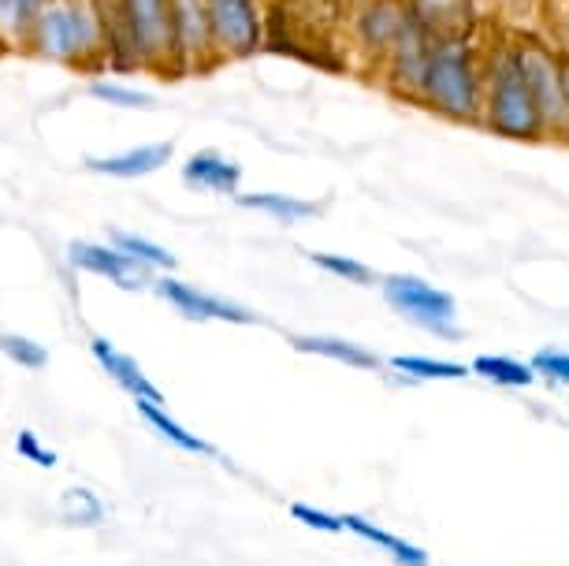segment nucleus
I'll use <instances>...</instances> for the list:
<instances>
[{"label":"nucleus","instance_id":"obj_2","mask_svg":"<svg viewBox=\"0 0 569 566\" xmlns=\"http://www.w3.org/2000/svg\"><path fill=\"white\" fill-rule=\"evenodd\" d=\"M417 105L447 123L480 127V109H485V34L480 30L432 41Z\"/></svg>","mask_w":569,"mask_h":566},{"label":"nucleus","instance_id":"obj_14","mask_svg":"<svg viewBox=\"0 0 569 566\" xmlns=\"http://www.w3.org/2000/svg\"><path fill=\"white\" fill-rule=\"evenodd\" d=\"M171 157H176V142H146L123 149V153L86 157V172L109 176V179H146L160 172L164 165H171Z\"/></svg>","mask_w":569,"mask_h":566},{"label":"nucleus","instance_id":"obj_26","mask_svg":"<svg viewBox=\"0 0 569 566\" xmlns=\"http://www.w3.org/2000/svg\"><path fill=\"white\" fill-rule=\"evenodd\" d=\"M309 261L317 265V269H325L328 276H336V280H347V284H353V287H372L376 284V276H372V269L365 261H358V258H347V254H306Z\"/></svg>","mask_w":569,"mask_h":566},{"label":"nucleus","instance_id":"obj_3","mask_svg":"<svg viewBox=\"0 0 569 566\" xmlns=\"http://www.w3.org/2000/svg\"><path fill=\"white\" fill-rule=\"evenodd\" d=\"M480 127L499 138H510V142H543L547 138L540 105H536L529 82H525L507 30L485 34V109H480Z\"/></svg>","mask_w":569,"mask_h":566},{"label":"nucleus","instance_id":"obj_4","mask_svg":"<svg viewBox=\"0 0 569 566\" xmlns=\"http://www.w3.org/2000/svg\"><path fill=\"white\" fill-rule=\"evenodd\" d=\"M27 52L60 68L104 71V0H49L30 30Z\"/></svg>","mask_w":569,"mask_h":566},{"label":"nucleus","instance_id":"obj_12","mask_svg":"<svg viewBox=\"0 0 569 566\" xmlns=\"http://www.w3.org/2000/svg\"><path fill=\"white\" fill-rule=\"evenodd\" d=\"M153 291L164 298L168 306H176L187 320H228V325H253V314L242 306L228 302V298H217L209 291H198L194 284H182L176 276H160L153 280Z\"/></svg>","mask_w":569,"mask_h":566},{"label":"nucleus","instance_id":"obj_11","mask_svg":"<svg viewBox=\"0 0 569 566\" xmlns=\"http://www.w3.org/2000/svg\"><path fill=\"white\" fill-rule=\"evenodd\" d=\"M68 261L74 269L93 272V276H101V280L123 287V291H142V287L153 284L149 280L153 269H146L142 261L123 254L120 247H104V242H86V239L68 242Z\"/></svg>","mask_w":569,"mask_h":566},{"label":"nucleus","instance_id":"obj_22","mask_svg":"<svg viewBox=\"0 0 569 566\" xmlns=\"http://www.w3.org/2000/svg\"><path fill=\"white\" fill-rule=\"evenodd\" d=\"M469 369L477 373V377L499 384V388H529V384L536 380L532 366H525V361L507 358V355H480Z\"/></svg>","mask_w":569,"mask_h":566},{"label":"nucleus","instance_id":"obj_29","mask_svg":"<svg viewBox=\"0 0 569 566\" xmlns=\"http://www.w3.org/2000/svg\"><path fill=\"white\" fill-rule=\"evenodd\" d=\"M543 30L540 34L551 41L555 49L569 52V0H543Z\"/></svg>","mask_w":569,"mask_h":566},{"label":"nucleus","instance_id":"obj_25","mask_svg":"<svg viewBox=\"0 0 569 566\" xmlns=\"http://www.w3.org/2000/svg\"><path fill=\"white\" fill-rule=\"evenodd\" d=\"M86 93L101 105H112V109H153V93L127 87L120 79H93L90 87H86Z\"/></svg>","mask_w":569,"mask_h":566},{"label":"nucleus","instance_id":"obj_20","mask_svg":"<svg viewBox=\"0 0 569 566\" xmlns=\"http://www.w3.org/2000/svg\"><path fill=\"white\" fill-rule=\"evenodd\" d=\"M46 4L49 0H0V49H27Z\"/></svg>","mask_w":569,"mask_h":566},{"label":"nucleus","instance_id":"obj_27","mask_svg":"<svg viewBox=\"0 0 569 566\" xmlns=\"http://www.w3.org/2000/svg\"><path fill=\"white\" fill-rule=\"evenodd\" d=\"M60 518L71 522V526H98L104 518V507L90 488H68L60 499Z\"/></svg>","mask_w":569,"mask_h":566},{"label":"nucleus","instance_id":"obj_33","mask_svg":"<svg viewBox=\"0 0 569 566\" xmlns=\"http://www.w3.org/2000/svg\"><path fill=\"white\" fill-rule=\"evenodd\" d=\"M562 87H566V109H569V52H562Z\"/></svg>","mask_w":569,"mask_h":566},{"label":"nucleus","instance_id":"obj_6","mask_svg":"<svg viewBox=\"0 0 569 566\" xmlns=\"http://www.w3.org/2000/svg\"><path fill=\"white\" fill-rule=\"evenodd\" d=\"M212 49L220 68L257 57L268 46V8L264 0H206Z\"/></svg>","mask_w":569,"mask_h":566},{"label":"nucleus","instance_id":"obj_10","mask_svg":"<svg viewBox=\"0 0 569 566\" xmlns=\"http://www.w3.org/2000/svg\"><path fill=\"white\" fill-rule=\"evenodd\" d=\"M176 52L182 75H206L220 68L206 0H176Z\"/></svg>","mask_w":569,"mask_h":566},{"label":"nucleus","instance_id":"obj_28","mask_svg":"<svg viewBox=\"0 0 569 566\" xmlns=\"http://www.w3.org/2000/svg\"><path fill=\"white\" fill-rule=\"evenodd\" d=\"M0 355H8L16 366L23 369H46L49 366V350L30 336H19V332H4L0 336Z\"/></svg>","mask_w":569,"mask_h":566},{"label":"nucleus","instance_id":"obj_15","mask_svg":"<svg viewBox=\"0 0 569 566\" xmlns=\"http://www.w3.org/2000/svg\"><path fill=\"white\" fill-rule=\"evenodd\" d=\"M182 183L206 190V195H239L242 187V165L231 157L217 153V149H201V153H190L187 165H182Z\"/></svg>","mask_w":569,"mask_h":566},{"label":"nucleus","instance_id":"obj_21","mask_svg":"<svg viewBox=\"0 0 569 566\" xmlns=\"http://www.w3.org/2000/svg\"><path fill=\"white\" fill-rule=\"evenodd\" d=\"M134 407H138V414L153 425V429L164 436L168 444H176V447H182V451H190V455H212V447L201 440V436H194V433H187L182 425L176 421V418H168V410L160 407V403H146V399H134Z\"/></svg>","mask_w":569,"mask_h":566},{"label":"nucleus","instance_id":"obj_23","mask_svg":"<svg viewBox=\"0 0 569 566\" xmlns=\"http://www.w3.org/2000/svg\"><path fill=\"white\" fill-rule=\"evenodd\" d=\"M395 373H406L413 380H466L472 369L458 366V361H443V358H425V355H395L391 358Z\"/></svg>","mask_w":569,"mask_h":566},{"label":"nucleus","instance_id":"obj_31","mask_svg":"<svg viewBox=\"0 0 569 566\" xmlns=\"http://www.w3.org/2000/svg\"><path fill=\"white\" fill-rule=\"evenodd\" d=\"M291 518L302 522V526H309V529H320V533H342V529H347V522H342L339 515H328V510H317L309 504H295Z\"/></svg>","mask_w":569,"mask_h":566},{"label":"nucleus","instance_id":"obj_16","mask_svg":"<svg viewBox=\"0 0 569 566\" xmlns=\"http://www.w3.org/2000/svg\"><path fill=\"white\" fill-rule=\"evenodd\" d=\"M90 350H93V358H98V366L109 373V377L120 384V388L131 395V399H146V403H160L164 407V395H160L153 388V380L146 377L142 366L131 358V355H123L120 347L109 344V339H90Z\"/></svg>","mask_w":569,"mask_h":566},{"label":"nucleus","instance_id":"obj_7","mask_svg":"<svg viewBox=\"0 0 569 566\" xmlns=\"http://www.w3.org/2000/svg\"><path fill=\"white\" fill-rule=\"evenodd\" d=\"M410 27L406 0H361L347 12V46L358 52L365 71H380L388 52L399 46V38Z\"/></svg>","mask_w":569,"mask_h":566},{"label":"nucleus","instance_id":"obj_5","mask_svg":"<svg viewBox=\"0 0 569 566\" xmlns=\"http://www.w3.org/2000/svg\"><path fill=\"white\" fill-rule=\"evenodd\" d=\"M513 57L521 63V75L529 82L536 105H540L543 127L551 142H569V109H566V87H562V52L547 41L540 30H518L507 27Z\"/></svg>","mask_w":569,"mask_h":566},{"label":"nucleus","instance_id":"obj_17","mask_svg":"<svg viewBox=\"0 0 569 566\" xmlns=\"http://www.w3.org/2000/svg\"><path fill=\"white\" fill-rule=\"evenodd\" d=\"M242 209H253V212H264L272 217L276 224H302V220H313L320 206L309 198H298V195H279V190H253V195H234Z\"/></svg>","mask_w":569,"mask_h":566},{"label":"nucleus","instance_id":"obj_32","mask_svg":"<svg viewBox=\"0 0 569 566\" xmlns=\"http://www.w3.org/2000/svg\"><path fill=\"white\" fill-rule=\"evenodd\" d=\"M16 447H19V455H23V458H30V463H34V466H41V469H52V466H57V455H52V451H46V447L38 444V433L23 429V433H19Z\"/></svg>","mask_w":569,"mask_h":566},{"label":"nucleus","instance_id":"obj_30","mask_svg":"<svg viewBox=\"0 0 569 566\" xmlns=\"http://www.w3.org/2000/svg\"><path fill=\"white\" fill-rule=\"evenodd\" d=\"M529 366L536 369V377H547L551 384H569V350H536Z\"/></svg>","mask_w":569,"mask_h":566},{"label":"nucleus","instance_id":"obj_24","mask_svg":"<svg viewBox=\"0 0 569 566\" xmlns=\"http://www.w3.org/2000/svg\"><path fill=\"white\" fill-rule=\"evenodd\" d=\"M112 247H120L123 254H131V258H138L146 265V269H160V272H171L176 269V258L160 247V242L146 239V235H134V231H123V228H112L109 231Z\"/></svg>","mask_w":569,"mask_h":566},{"label":"nucleus","instance_id":"obj_8","mask_svg":"<svg viewBox=\"0 0 569 566\" xmlns=\"http://www.w3.org/2000/svg\"><path fill=\"white\" fill-rule=\"evenodd\" d=\"M383 302L410 325L425 328L439 339H458V306L443 287H432L421 276H388L380 284Z\"/></svg>","mask_w":569,"mask_h":566},{"label":"nucleus","instance_id":"obj_18","mask_svg":"<svg viewBox=\"0 0 569 566\" xmlns=\"http://www.w3.org/2000/svg\"><path fill=\"white\" fill-rule=\"evenodd\" d=\"M291 344L295 350H302V355L331 358L350 369H380V358H376L369 347L350 344V339H339V336H295Z\"/></svg>","mask_w":569,"mask_h":566},{"label":"nucleus","instance_id":"obj_19","mask_svg":"<svg viewBox=\"0 0 569 566\" xmlns=\"http://www.w3.org/2000/svg\"><path fill=\"white\" fill-rule=\"evenodd\" d=\"M342 522H347V529L353 533V537H361V540L376 544V548H380V552H388L391 559L399 563V566H428V552H425V548H417V544L402 540V537H395V533L380 529V526H372L369 518L342 515Z\"/></svg>","mask_w":569,"mask_h":566},{"label":"nucleus","instance_id":"obj_9","mask_svg":"<svg viewBox=\"0 0 569 566\" xmlns=\"http://www.w3.org/2000/svg\"><path fill=\"white\" fill-rule=\"evenodd\" d=\"M432 41L436 38L425 34V30L410 19V27H406V34L399 38V46L388 52V60H383L380 71H376L380 87L388 90L391 98H399L406 105L421 101V82H425V68H428Z\"/></svg>","mask_w":569,"mask_h":566},{"label":"nucleus","instance_id":"obj_1","mask_svg":"<svg viewBox=\"0 0 569 566\" xmlns=\"http://www.w3.org/2000/svg\"><path fill=\"white\" fill-rule=\"evenodd\" d=\"M104 71L182 79L176 0H104Z\"/></svg>","mask_w":569,"mask_h":566},{"label":"nucleus","instance_id":"obj_13","mask_svg":"<svg viewBox=\"0 0 569 566\" xmlns=\"http://www.w3.org/2000/svg\"><path fill=\"white\" fill-rule=\"evenodd\" d=\"M410 19L425 34L450 38V34H477L480 12L477 0H406Z\"/></svg>","mask_w":569,"mask_h":566},{"label":"nucleus","instance_id":"obj_34","mask_svg":"<svg viewBox=\"0 0 569 566\" xmlns=\"http://www.w3.org/2000/svg\"><path fill=\"white\" fill-rule=\"evenodd\" d=\"M331 4H336V8H347V12H350V8H353V4H361V0H331Z\"/></svg>","mask_w":569,"mask_h":566}]
</instances>
